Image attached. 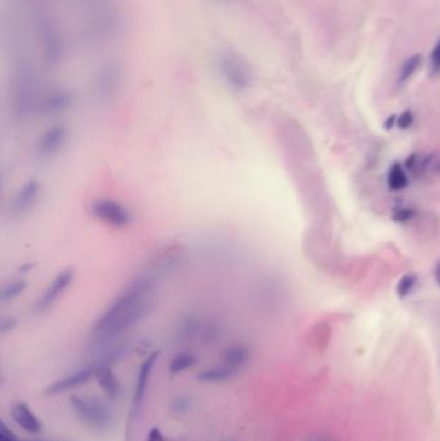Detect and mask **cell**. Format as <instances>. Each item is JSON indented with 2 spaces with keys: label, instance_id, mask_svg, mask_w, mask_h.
<instances>
[{
  "label": "cell",
  "instance_id": "obj_20",
  "mask_svg": "<svg viewBox=\"0 0 440 441\" xmlns=\"http://www.w3.org/2000/svg\"><path fill=\"white\" fill-rule=\"evenodd\" d=\"M416 281H417L416 275H413V274H407V275H404L403 278L399 280L398 287H396L398 295H399V297H402V298H403V297H407L408 294L411 293L413 287L416 286Z\"/></svg>",
  "mask_w": 440,
  "mask_h": 441
},
{
  "label": "cell",
  "instance_id": "obj_11",
  "mask_svg": "<svg viewBox=\"0 0 440 441\" xmlns=\"http://www.w3.org/2000/svg\"><path fill=\"white\" fill-rule=\"evenodd\" d=\"M12 418L16 423L30 434H39L42 430V425L37 418V416L30 411L29 406L23 403H18L12 409Z\"/></svg>",
  "mask_w": 440,
  "mask_h": 441
},
{
  "label": "cell",
  "instance_id": "obj_14",
  "mask_svg": "<svg viewBox=\"0 0 440 441\" xmlns=\"http://www.w3.org/2000/svg\"><path fill=\"white\" fill-rule=\"evenodd\" d=\"M250 353L245 347L243 346H233L228 347V350L224 353V360L228 367L236 369L241 368L248 361Z\"/></svg>",
  "mask_w": 440,
  "mask_h": 441
},
{
  "label": "cell",
  "instance_id": "obj_22",
  "mask_svg": "<svg viewBox=\"0 0 440 441\" xmlns=\"http://www.w3.org/2000/svg\"><path fill=\"white\" fill-rule=\"evenodd\" d=\"M412 123H413V115H412L411 111H404V112H402V114L398 117V119H396V124H398L399 128H402V129L410 128Z\"/></svg>",
  "mask_w": 440,
  "mask_h": 441
},
{
  "label": "cell",
  "instance_id": "obj_23",
  "mask_svg": "<svg viewBox=\"0 0 440 441\" xmlns=\"http://www.w3.org/2000/svg\"><path fill=\"white\" fill-rule=\"evenodd\" d=\"M0 441H17L15 435L8 430L7 426L3 422L0 425Z\"/></svg>",
  "mask_w": 440,
  "mask_h": 441
},
{
  "label": "cell",
  "instance_id": "obj_7",
  "mask_svg": "<svg viewBox=\"0 0 440 441\" xmlns=\"http://www.w3.org/2000/svg\"><path fill=\"white\" fill-rule=\"evenodd\" d=\"M122 81V74L115 65H108L95 75V95L100 101L106 102L117 95Z\"/></svg>",
  "mask_w": 440,
  "mask_h": 441
},
{
  "label": "cell",
  "instance_id": "obj_9",
  "mask_svg": "<svg viewBox=\"0 0 440 441\" xmlns=\"http://www.w3.org/2000/svg\"><path fill=\"white\" fill-rule=\"evenodd\" d=\"M73 97L65 89H52L40 98L37 111L45 117L59 115L70 109Z\"/></svg>",
  "mask_w": 440,
  "mask_h": 441
},
{
  "label": "cell",
  "instance_id": "obj_12",
  "mask_svg": "<svg viewBox=\"0 0 440 441\" xmlns=\"http://www.w3.org/2000/svg\"><path fill=\"white\" fill-rule=\"evenodd\" d=\"M161 353L156 351V353H150L146 358V360L142 363V365L139 368V380H137V384H136V392H134V404L139 406L141 403L144 401V396H145V390H146L147 382H149V377L151 375V370L154 368L155 363L158 360Z\"/></svg>",
  "mask_w": 440,
  "mask_h": 441
},
{
  "label": "cell",
  "instance_id": "obj_4",
  "mask_svg": "<svg viewBox=\"0 0 440 441\" xmlns=\"http://www.w3.org/2000/svg\"><path fill=\"white\" fill-rule=\"evenodd\" d=\"M40 194V184L35 178H31L17 192L9 201L8 213L12 218H23L29 214L37 204Z\"/></svg>",
  "mask_w": 440,
  "mask_h": 441
},
{
  "label": "cell",
  "instance_id": "obj_5",
  "mask_svg": "<svg viewBox=\"0 0 440 441\" xmlns=\"http://www.w3.org/2000/svg\"><path fill=\"white\" fill-rule=\"evenodd\" d=\"M74 278H75L74 269H66V270L59 272V275L45 289V293L39 297V300L35 303V307H34L35 312L42 314L47 310L51 309L52 306L59 301V297L66 292L67 288L71 286Z\"/></svg>",
  "mask_w": 440,
  "mask_h": 441
},
{
  "label": "cell",
  "instance_id": "obj_27",
  "mask_svg": "<svg viewBox=\"0 0 440 441\" xmlns=\"http://www.w3.org/2000/svg\"><path fill=\"white\" fill-rule=\"evenodd\" d=\"M394 120H395V117H391V118L389 119V122H386V129H390V128H391Z\"/></svg>",
  "mask_w": 440,
  "mask_h": 441
},
{
  "label": "cell",
  "instance_id": "obj_16",
  "mask_svg": "<svg viewBox=\"0 0 440 441\" xmlns=\"http://www.w3.org/2000/svg\"><path fill=\"white\" fill-rule=\"evenodd\" d=\"M26 287H28V283L23 279L13 280V281L8 283L7 286H4L0 292V301L3 303L13 301L20 295H23V292L26 290Z\"/></svg>",
  "mask_w": 440,
  "mask_h": 441
},
{
  "label": "cell",
  "instance_id": "obj_13",
  "mask_svg": "<svg viewBox=\"0 0 440 441\" xmlns=\"http://www.w3.org/2000/svg\"><path fill=\"white\" fill-rule=\"evenodd\" d=\"M97 377V382L98 386L101 387V390L111 397V399H117L120 395V383L117 381V377L112 373V370L109 368H100L95 373Z\"/></svg>",
  "mask_w": 440,
  "mask_h": 441
},
{
  "label": "cell",
  "instance_id": "obj_26",
  "mask_svg": "<svg viewBox=\"0 0 440 441\" xmlns=\"http://www.w3.org/2000/svg\"><path fill=\"white\" fill-rule=\"evenodd\" d=\"M31 269H33V265L28 264V265H25L23 267H21V269H20V271L28 272L29 270H31Z\"/></svg>",
  "mask_w": 440,
  "mask_h": 441
},
{
  "label": "cell",
  "instance_id": "obj_28",
  "mask_svg": "<svg viewBox=\"0 0 440 441\" xmlns=\"http://www.w3.org/2000/svg\"><path fill=\"white\" fill-rule=\"evenodd\" d=\"M314 441H330V440H327V439H315V440Z\"/></svg>",
  "mask_w": 440,
  "mask_h": 441
},
{
  "label": "cell",
  "instance_id": "obj_19",
  "mask_svg": "<svg viewBox=\"0 0 440 441\" xmlns=\"http://www.w3.org/2000/svg\"><path fill=\"white\" fill-rule=\"evenodd\" d=\"M421 61H422V56H421V54H413L412 57L407 59V61L404 62L403 66H402V70H400L399 83H404V81H408L412 75L416 73L417 67L421 65Z\"/></svg>",
  "mask_w": 440,
  "mask_h": 441
},
{
  "label": "cell",
  "instance_id": "obj_6",
  "mask_svg": "<svg viewBox=\"0 0 440 441\" xmlns=\"http://www.w3.org/2000/svg\"><path fill=\"white\" fill-rule=\"evenodd\" d=\"M78 417L84 423L92 427H105L110 422V414L103 408V405L95 400H86L81 397L74 396L70 400Z\"/></svg>",
  "mask_w": 440,
  "mask_h": 441
},
{
  "label": "cell",
  "instance_id": "obj_2",
  "mask_svg": "<svg viewBox=\"0 0 440 441\" xmlns=\"http://www.w3.org/2000/svg\"><path fill=\"white\" fill-rule=\"evenodd\" d=\"M91 213L97 220L112 228H127L132 222V213L128 208L111 199H97L91 204Z\"/></svg>",
  "mask_w": 440,
  "mask_h": 441
},
{
  "label": "cell",
  "instance_id": "obj_10",
  "mask_svg": "<svg viewBox=\"0 0 440 441\" xmlns=\"http://www.w3.org/2000/svg\"><path fill=\"white\" fill-rule=\"evenodd\" d=\"M95 373H97L95 365H89V367L84 368V369H81V370H78L76 373L69 375L66 378L59 380L57 382L51 384V386L47 389V394H48V395H59L61 392H65V391L75 389V387H78V386H81V384L88 382L89 378H91L92 375H95Z\"/></svg>",
  "mask_w": 440,
  "mask_h": 441
},
{
  "label": "cell",
  "instance_id": "obj_25",
  "mask_svg": "<svg viewBox=\"0 0 440 441\" xmlns=\"http://www.w3.org/2000/svg\"><path fill=\"white\" fill-rule=\"evenodd\" d=\"M435 279H436V283L439 284L440 287V262L436 266V269H435Z\"/></svg>",
  "mask_w": 440,
  "mask_h": 441
},
{
  "label": "cell",
  "instance_id": "obj_1",
  "mask_svg": "<svg viewBox=\"0 0 440 441\" xmlns=\"http://www.w3.org/2000/svg\"><path fill=\"white\" fill-rule=\"evenodd\" d=\"M154 283L149 278L132 281L111 303L92 329L97 343H108L141 323L154 306Z\"/></svg>",
  "mask_w": 440,
  "mask_h": 441
},
{
  "label": "cell",
  "instance_id": "obj_24",
  "mask_svg": "<svg viewBox=\"0 0 440 441\" xmlns=\"http://www.w3.org/2000/svg\"><path fill=\"white\" fill-rule=\"evenodd\" d=\"M147 441H164L161 430H159V428H153V430L149 433Z\"/></svg>",
  "mask_w": 440,
  "mask_h": 441
},
{
  "label": "cell",
  "instance_id": "obj_15",
  "mask_svg": "<svg viewBox=\"0 0 440 441\" xmlns=\"http://www.w3.org/2000/svg\"><path fill=\"white\" fill-rule=\"evenodd\" d=\"M234 375L235 369L226 365V367L213 368V369L203 370L198 375V380L202 382H220V381L230 380Z\"/></svg>",
  "mask_w": 440,
  "mask_h": 441
},
{
  "label": "cell",
  "instance_id": "obj_8",
  "mask_svg": "<svg viewBox=\"0 0 440 441\" xmlns=\"http://www.w3.org/2000/svg\"><path fill=\"white\" fill-rule=\"evenodd\" d=\"M69 132L64 125H54L50 128L37 143V153L40 158H53L59 154L66 143Z\"/></svg>",
  "mask_w": 440,
  "mask_h": 441
},
{
  "label": "cell",
  "instance_id": "obj_17",
  "mask_svg": "<svg viewBox=\"0 0 440 441\" xmlns=\"http://www.w3.org/2000/svg\"><path fill=\"white\" fill-rule=\"evenodd\" d=\"M388 184L391 190L398 192V190H403L408 186V177L405 175L403 168L400 164H394L391 167L388 177Z\"/></svg>",
  "mask_w": 440,
  "mask_h": 441
},
{
  "label": "cell",
  "instance_id": "obj_3",
  "mask_svg": "<svg viewBox=\"0 0 440 441\" xmlns=\"http://www.w3.org/2000/svg\"><path fill=\"white\" fill-rule=\"evenodd\" d=\"M222 79L230 88L242 92L250 84V73L245 64L234 53H224L219 61Z\"/></svg>",
  "mask_w": 440,
  "mask_h": 441
},
{
  "label": "cell",
  "instance_id": "obj_21",
  "mask_svg": "<svg viewBox=\"0 0 440 441\" xmlns=\"http://www.w3.org/2000/svg\"><path fill=\"white\" fill-rule=\"evenodd\" d=\"M430 66L434 74L440 71V39L436 42V45L433 48L432 56H430Z\"/></svg>",
  "mask_w": 440,
  "mask_h": 441
},
{
  "label": "cell",
  "instance_id": "obj_18",
  "mask_svg": "<svg viewBox=\"0 0 440 441\" xmlns=\"http://www.w3.org/2000/svg\"><path fill=\"white\" fill-rule=\"evenodd\" d=\"M197 363V359L191 353H180L173 358V360L169 364V370L172 375H178L186 369L192 367Z\"/></svg>",
  "mask_w": 440,
  "mask_h": 441
}]
</instances>
